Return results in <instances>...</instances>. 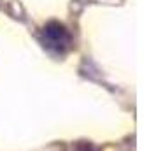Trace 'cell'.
Returning <instances> with one entry per match:
<instances>
[{
    "mask_svg": "<svg viewBox=\"0 0 156 151\" xmlns=\"http://www.w3.org/2000/svg\"><path fill=\"white\" fill-rule=\"evenodd\" d=\"M42 44L51 51L56 53H63L69 46H70V34L62 27L60 23L51 21L48 23L42 30Z\"/></svg>",
    "mask_w": 156,
    "mask_h": 151,
    "instance_id": "obj_1",
    "label": "cell"
},
{
    "mask_svg": "<svg viewBox=\"0 0 156 151\" xmlns=\"http://www.w3.org/2000/svg\"><path fill=\"white\" fill-rule=\"evenodd\" d=\"M76 151H97V148L91 146L90 142H81V144H77Z\"/></svg>",
    "mask_w": 156,
    "mask_h": 151,
    "instance_id": "obj_2",
    "label": "cell"
}]
</instances>
